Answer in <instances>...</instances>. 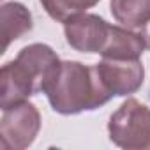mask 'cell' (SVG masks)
I'll return each instance as SVG.
<instances>
[{"label":"cell","instance_id":"ba28073f","mask_svg":"<svg viewBox=\"0 0 150 150\" xmlns=\"http://www.w3.org/2000/svg\"><path fill=\"white\" fill-rule=\"evenodd\" d=\"M146 48L141 32H134L122 25H111L106 46L101 51L103 58H139Z\"/></svg>","mask_w":150,"mask_h":150},{"label":"cell","instance_id":"8fae6325","mask_svg":"<svg viewBox=\"0 0 150 150\" xmlns=\"http://www.w3.org/2000/svg\"><path fill=\"white\" fill-rule=\"evenodd\" d=\"M39 2L51 20L64 23L76 14L87 13V9H92L101 0H39Z\"/></svg>","mask_w":150,"mask_h":150},{"label":"cell","instance_id":"5b68a950","mask_svg":"<svg viewBox=\"0 0 150 150\" xmlns=\"http://www.w3.org/2000/svg\"><path fill=\"white\" fill-rule=\"evenodd\" d=\"M111 25L97 16L81 13L64 21V34L67 44L80 53H99L106 46Z\"/></svg>","mask_w":150,"mask_h":150},{"label":"cell","instance_id":"7a4b0ae2","mask_svg":"<svg viewBox=\"0 0 150 150\" xmlns=\"http://www.w3.org/2000/svg\"><path fill=\"white\" fill-rule=\"evenodd\" d=\"M110 141L125 150H150V108L127 97L108 122Z\"/></svg>","mask_w":150,"mask_h":150},{"label":"cell","instance_id":"30bf717a","mask_svg":"<svg viewBox=\"0 0 150 150\" xmlns=\"http://www.w3.org/2000/svg\"><path fill=\"white\" fill-rule=\"evenodd\" d=\"M110 11L125 28H143L150 21V0H110Z\"/></svg>","mask_w":150,"mask_h":150},{"label":"cell","instance_id":"3957f363","mask_svg":"<svg viewBox=\"0 0 150 150\" xmlns=\"http://www.w3.org/2000/svg\"><path fill=\"white\" fill-rule=\"evenodd\" d=\"M41 131L39 110L25 101L4 111L0 118V146L4 150L28 148Z\"/></svg>","mask_w":150,"mask_h":150},{"label":"cell","instance_id":"52a82bcc","mask_svg":"<svg viewBox=\"0 0 150 150\" xmlns=\"http://www.w3.org/2000/svg\"><path fill=\"white\" fill-rule=\"evenodd\" d=\"M16 58L21 60L30 69V72L35 78V83H37V90L42 94L46 87L50 85V81L55 78V74L60 67V62H62L58 55L55 53V50L44 42H34V44L21 48Z\"/></svg>","mask_w":150,"mask_h":150},{"label":"cell","instance_id":"9c48e42d","mask_svg":"<svg viewBox=\"0 0 150 150\" xmlns=\"http://www.w3.org/2000/svg\"><path fill=\"white\" fill-rule=\"evenodd\" d=\"M0 20H2L4 51H7L13 41L20 39L34 28L32 13L21 2H4L0 7Z\"/></svg>","mask_w":150,"mask_h":150},{"label":"cell","instance_id":"277c9868","mask_svg":"<svg viewBox=\"0 0 150 150\" xmlns=\"http://www.w3.org/2000/svg\"><path fill=\"white\" fill-rule=\"evenodd\" d=\"M96 69L111 97L136 94L145 81V67L139 58H103L96 64Z\"/></svg>","mask_w":150,"mask_h":150},{"label":"cell","instance_id":"6da1fadb","mask_svg":"<svg viewBox=\"0 0 150 150\" xmlns=\"http://www.w3.org/2000/svg\"><path fill=\"white\" fill-rule=\"evenodd\" d=\"M48 103L55 113L78 115L104 106L111 94L104 88L94 65L78 60H64L55 78L44 90Z\"/></svg>","mask_w":150,"mask_h":150},{"label":"cell","instance_id":"8992f818","mask_svg":"<svg viewBox=\"0 0 150 150\" xmlns=\"http://www.w3.org/2000/svg\"><path fill=\"white\" fill-rule=\"evenodd\" d=\"M39 94L37 83L30 69L18 58L6 62L0 71V108L2 111L25 103Z\"/></svg>","mask_w":150,"mask_h":150},{"label":"cell","instance_id":"7c38bea8","mask_svg":"<svg viewBox=\"0 0 150 150\" xmlns=\"http://www.w3.org/2000/svg\"><path fill=\"white\" fill-rule=\"evenodd\" d=\"M141 34H143V39H145V42H146V48L150 50V21L141 28Z\"/></svg>","mask_w":150,"mask_h":150}]
</instances>
